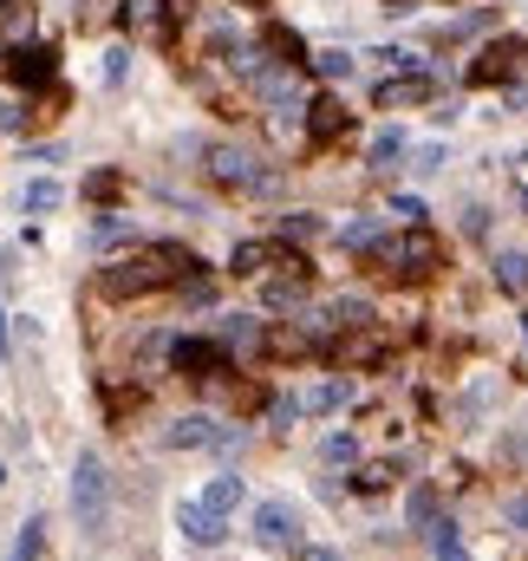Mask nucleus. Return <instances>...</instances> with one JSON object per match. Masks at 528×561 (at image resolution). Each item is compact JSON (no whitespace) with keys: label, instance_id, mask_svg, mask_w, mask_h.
<instances>
[{"label":"nucleus","instance_id":"f257e3e1","mask_svg":"<svg viewBox=\"0 0 528 561\" xmlns=\"http://www.w3.org/2000/svg\"><path fill=\"white\" fill-rule=\"evenodd\" d=\"M183 275H196V255L176 242H144L137 255H118L112 268H99V294L112 300H144L157 287H176Z\"/></svg>","mask_w":528,"mask_h":561},{"label":"nucleus","instance_id":"f03ea898","mask_svg":"<svg viewBox=\"0 0 528 561\" xmlns=\"http://www.w3.org/2000/svg\"><path fill=\"white\" fill-rule=\"evenodd\" d=\"M72 516L85 536H112V477H105V457L99 450H79V470H72Z\"/></svg>","mask_w":528,"mask_h":561},{"label":"nucleus","instance_id":"7ed1b4c3","mask_svg":"<svg viewBox=\"0 0 528 561\" xmlns=\"http://www.w3.org/2000/svg\"><path fill=\"white\" fill-rule=\"evenodd\" d=\"M203 157H209L203 170H209L222 190H274V183H280V176H274L267 163H255L242 144H203Z\"/></svg>","mask_w":528,"mask_h":561},{"label":"nucleus","instance_id":"20e7f679","mask_svg":"<svg viewBox=\"0 0 528 561\" xmlns=\"http://www.w3.org/2000/svg\"><path fill=\"white\" fill-rule=\"evenodd\" d=\"M392 275H404V280H417V275H431L437 268V236L417 222V229H398V236H386L379 249H372Z\"/></svg>","mask_w":528,"mask_h":561},{"label":"nucleus","instance_id":"39448f33","mask_svg":"<svg viewBox=\"0 0 528 561\" xmlns=\"http://www.w3.org/2000/svg\"><path fill=\"white\" fill-rule=\"evenodd\" d=\"M53 72H59V53L53 46H39V39H13L7 46V79L13 85L39 92V85H53Z\"/></svg>","mask_w":528,"mask_h":561},{"label":"nucleus","instance_id":"423d86ee","mask_svg":"<svg viewBox=\"0 0 528 561\" xmlns=\"http://www.w3.org/2000/svg\"><path fill=\"white\" fill-rule=\"evenodd\" d=\"M255 542H262V549H300V516H294L280 496L255 503Z\"/></svg>","mask_w":528,"mask_h":561},{"label":"nucleus","instance_id":"0eeeda50","mask_svg":"<svg viewBox=\"0 0 528 561\" xmlns=\"http://www.w3.org/2000/svg\"><path fill=\"white\" fill-rule=\"evenodd\" d=\"M222 359H229V346H222V340H176V346H170V366H176V373H190V379H216V373H222Z\"/></svg>","mask_w":528,"mask_h":561},{"label":"nucleus","instance_id":"6e6552de","mask_svg":"<svg viewBox=\"0 0 528 561\" xmlns=\"http://www.w3.org/2000/svg\"><path fill=\"white\" fill-rule=\"evenodd\" d=\"M176 529H183L196 549H216V542L229 536V516H222V510H209V503H176Z\"/></svg>","mask_w":528,"mask_h":561},{"label":"nucleus","instance_id":"1a4fd4ad","mask_svg":"<svg viewBox=\"0 0 528 561\" xmlns=\"http://www.w3.org/2000/svg\"><path fill=\"white\" fill-rule=\"evenodd\" d=\"M437 99V79L431 72H392L386 85H379V105L386 112H404V105H431Z\"/></svg>","mask_w":528,"mask_h":561},{"label":"nucleus","instance_id":"9d476101","mask_svg":"<svg viewBox=\"0 0 528 561\" xmlns=\"http://www.w3.org/2000/svg\"><path fill=\"white\" fill-rule=\"evenodd\" d=\"M346 131H353V112H346L333 92L307 105V144H333V138H346Z\"/></svg>","mask_w":528,"mask_h":561},{"label":"nucleus","instance_id":"9b49d317","mask_svg":"<svg viewBox=\"0 0 528 561\" xmlns=\"http://www.w3.org/2000/svg\"><path fill=\"white\" fill-rule=\"evenodd\" d=\"M222 431H229V424H216L209 412H190V419H176L163 431V444H170V450H216Z\"/></svg>","mask_w":528,"mask_h":561},{"label":"nucleus","instance_id":"f8f14e48","mask_svg":"<svg viewBox=\"0 0 528 561\" xmlns=\"http://www.w3.org/2000/svg\"><path fill=\"white\" fill-rule=\"evenodd\" d=\"M516 59H528V46L503 39V46H490V53L470 66V79H477V85H496V79H509V72H516Z\"/></svg>","mask_w":528,"mask_h":561},{"label":"nucleus","instance_id":"ddd939ff","mask_svg":"<svg viewBox=\"0 0 528 561\" xmlns=\"http://www.w3.org/2000/svg\"><path fill=\"white\" fill-rule=\"evenodd\" d=\"M300 300H307V275H287V280H267V287H262L267 313H294Z\"/></svg>","mask_w":528,"mask_h":561},{"label":"nucleus","instance_id":"4468645a","mask_svg":"<svg viewBox=\"0 0 528 561\" xmlns=\"http://www.w3.org/2000/svg\"><path fill=\"white\" fill-rule=\"evenodd\" d=\"M398 157H411V138H404V131H379V138H372V150H366V163H372V170H379V176H386V170H392Z\"/></svg>","mask_w":528,"mask_h":561},{"label":"nucleus","instance_id":"2eb2a0df","mask_svg":"<svg viewBox=\"0 0 528 561\" xmlns=\"http://www.w3.org/2000/svg\"><path fill=\"white\" fill-rule=\"evenodd\" d=\"M216 340H222L229 353H255V346H262V327H255V320H242V313H229V320L216 327Z\"/></svg>","mask_w":528,"mask_h":561},{"label":"nucleus","instance_id":"dca6fc26","mask_svg":"<svg viewBox=\"0 0 528 561\" xmlns=\"http://www.w3.org/2000/svg\"><path fill=\"white\" fill-rule=\"evenodd\" d=\"M496 287H503V294H528V255L523 249H503V255H496Z\"/></svg>","mask_w":528,"mask_h":561},{"label":"nucleus","instance_id":"f3484780","mask_svg":"<svg viewBox=\"0 0 528 561\" xmlns=\"http://www.w3.org/2000/svg\"><path fill=\"white\" fill-rule=\"evenodd\" d=\"M66 203V190L53 183V176H33L26 190H20V209H33V216H46V209H59Z\"/></svg>","mask_w":528,"mask_h":561},{"label":"nucleus","instance_id":"a211bd4d","mask_svg":"<svg viewBox=\"0 0 528 561\" xmlns=\"http://www.w3.org/2000/svg\"><path fill=\"white\" fill-rule=\"evenodd\" d=\"M346 399H353V379H320V386H313L300 405H307V412H340Z\"/></svg>","mask_w":528,"mask_h":561},{"label":"nucleus","instance_id":"6ab92c4d","mask_svg":"<svg viewBox=\"0 0 528 561\" xmlns=\"http://www.w3.org/2000/svg\"><path fill=\"white\" fill-rule=\"evenodd\" d=\"M333 236H340V242H346V249H379V242H386V236H379V222H372V216H346V222H340V229H333Z\"/></svg>","mask_w":528,"mask_h":561},{"label":"nucleus","instance_id":"aec40b11","mask_svg":"<svg viewBox=\"0 0 528 561\" xmlns=\"http://www.w3.org/2000/svg\"><path fill=\"white\" fill-rule=\"evenodd\" d=\"M131 216H118V209H105L99 222H92V249H112V242H131Z\"/></svg>","mask_w":528,"mask_h":561},{"label":"nucleus","instance_id":"412c9836","mask_svg":"<svg viewBox=\"0 0 528 561\" xmlns=\"http://www.w3.org/2000/svg\"><path fill=\"white\" fill-rule=\"evenodd\" d=\"M262 46H267V53H280V66H300V59H307V46H300V33H294V26H267Z\"/></svg>","mask_w":528,"mask_h":561},{"label":"nucleus","instance_id":"4be33fe9","mask_svg":"<svg viewBox=\"0 0 528 561\" xmlns=\"http://www.w3.org/2000/svg\"><path fill=\"white\" fill-rule=\"evenodd\" d=\"M431 549H437V561H470V549H463V529H457V523H431Z\"/></svg>","mask_w":528,"mask_h":561},{"label":"nucleus","instance_id":"5701e85b","mask_svg":"<svg viewBox=\"0 0 528 561\" xmlns=\"http://www.w3.org/2000/svg\"><path fill=\"white\" fill-rule=\"evenodd\" d=\"M320 457L346 470V463H359V437H353V431H326V437H320Z\"/></svg>","mask_w":528,"mask_h":561},{"label":"nucleus","instance_id":"b1692460","mask_svg":"<svg viewBox=\"0 0 528 561\" xmlns=\"http://www.w3.org/2000/svg\"><path fill=\"white\" fill-rule=\"evenodd\" d=\"M242 496H249V483H242V477H216V483L203 490V503H209V510H222V516H229Z\"/></svg>","mask_w":528,"mask_h":561},{"label":"nucleus","instance_id":"393cba45","mask_svg":"<svg viewBox=\"0 0 528 561\" xmlns=\"http://www.w3.org/2000/svg\"><path fill=\"white\" fill-rule=\"evenodd\" d=\"M157 13H163V0H118V20H125L131 33H150Z\"/></svg>","mask_w":528,"mask_h":561},{"label":"nucleus","instance_id":"a878e982","mask_svg":"<svg viewBox=\"0 0 528 561\" xmlns=\"http://www.w3.org/2000/svg\"><path fill=\"white\" fill-rule=\"evenodd\" d=\"M353 66H359V59H353L346 46H326V53H313V72H320V79H353Z\"/></svg>","mask_w":528,"mask_h":561},{"label":"nucleus","instance_id":"bb28decb","mask_svg":"<svg viewBox=\"0 0 528 561\" xmlns=\"http://www.w3.org/2000/svg\"><path fill=\"white\" fill-rule=\"evenodd\" d=\"M392 483H398V463H359V477H353V490H366V496H379Z\"/></svg>","mask_w":528,"mask_h":561},{"label":"nucleus","instance_id":"cd10ccee","mask_svg":"<svg viewBox=\"0 0 528 561\" xmlns=\"http://www.w3.org/2000/svg\"><path fill=\"white\" fill-rule=\"evenodd\" d=\"M39 556H46V523L26 516V529H20V542H13V561H39Z\"/></svg>","mask_w":528,"mask_h":561},{"label":"nucleus","instance_id":"c85d7f7f","mask_svg":"<svg viewBox=\"0 0 528 561\" xmlns=\"http://www.w3.org/2000/svg\"><path fill=\"white\" fill-rule=\"evenodd\" d=\"M313 236H320V216H280V242L300 249V242H313Z\"/></svg>","mask_w":528,"mask_h":561},{"label":"nucleus","instance_id":"c756f323","mask_svg":"<svg viewBox=\"0 0 528 561\" xmlns=\"http://www.w3.org/2000/svg\"><path fill=\"white\" fill-rule=\"evenodd\" d=\"M444 163H450V157H444V144H417V150H411V170H417V176H437Z\"/></svg>","mask_w":528,"mask_h":561},{"label":"nucleus","instance_id":"7c9ffc66","mask_svg":"<svg viewBox=\"0 0 528 561\" xmlns=\"http://www.w3.org/2000/svg\"><path fill=\"white\" fill-rule=\"evenodd\" d=\"M404 516H411L417 529H431V523H437V496H431V490H411V503H404Z\"/></svg>","mask_w":528,"mask_h":561},{"label":"nucleus","instance_id":"2f4dec72","mask_svg":"<svg viewBox=\"0 0 528 561\" xmlns=\"http://www.w3.org/2000/svg\"><path fill=\"white\" fill-rule=\"evenodd\" d=\"M392 216L404 229H417V222H424V203H417V196H392Z\"/></svg>","mask_w":528,"mask_h":561},{"label":"nucleus","instance_id":"473e14b6","mask_svg":"<svg viewBox=\"0 0 528 561\" xmlns=\"http://www.w3.org/2000/svg\"><path fill=\"white\" fill-rule=\"evenodd\" d=\"M112 190H118V170H99V176H85V196H99V203H105Z\"/></svg>","mask_w":528,"mask_h":561},{"label":"nucleus","instance_id":"72a5a7b5","mask_svg":"<svg viewBox=\"0 0 528 561\" xmlns=\"http://www.w3.org/2000/svg\"><path fill=\"white\" fill-rule=\"evenodd\" d=\"M125 59H131V53H125V46H112V53H105V79H125Z\"/></svg>","mask_w":528,"mask_h":561},{"label":"nucleus","instance_id":"f704fd0d","mask_svg":"<svg viewBox=\"0 0 528 561\" xmlns=\"http://www.w3.org/2000/svg\"><path fill=\"white\" fill-rule=\"evenodd\" d=\"M20 125H26V112L20 105H0V131H20Z\"/></svg>","mask_w":528,"mask_h":561},{"label":"nucleus","instance_id":"c9c22d12","mask_svg":"<svg viewBox=\"0 0 528 561\" xmlns=\"http://www.w3.org/2000/svg\"><path fill=\"white\" fill-rule=\"evenodd\" d=\"M509 523H516V536H528V496H516V503H509Z\"/></svg>","mask_w":528,"mask_h":561},{"label":"nucleus","instance_id":"e433bc0d","mask_svg":"<svg viewBox=\"0 0 528 561\" xmlns=\"http://www.w3.org/2000/svg\"><path fill=\"white\" fill-rule=\"evenodd\" d=\"M300 561H340V549H300Z\"/></svg>","mask_w":528,"mask_h":561},{"label":"nucleus","instance_id":"4c0bfd02","mask_svg":"<svg viewBox=\"0 0 528 561\" xmlns=\"http://www.w3.org/2000/svg\"><path fill=\"white\" fill-rule=\"evenodd\" d=\"M0 359H7V313H0Z\"/></svg>","mask_w":528,"mask_h":561},{"label":"nucleus","instance_id":"58836bf2","mask_svg":"<svg viewBox=\"0 0 528 561\" xmlns=\"http://www.w3.org/2000/svg\"><path fill=\"white\" fill-rule=\"evenodd\" d=\"M242 7H267V0H242Z\"/></svg>","mask_w":528,"mask_h":561},{"label":"nucleus","instance_id":"ea45409f","mask_svg":"<svg viewBox=\"0 0 528 561\" xmlns=\"http://www.w3.org/2000/svg\"><path fill=\"white\" fill-rule=\"evenodd\" d=\"M523 176H528V150H523Z\"/></svg>","mask_w":528,"mask_h":561},{"label":"nucleus","instance_id":"a19ab883","mask_svg":"<svg viewBox=\"0 0 528 561\" xmlns=\"http://www.w3.org/2000/svg\"><path fill=\"white\" fill-rule=\"evenodd\" d=\"M0 483H7V470H0Z\"/></svg>","mask_w":528,"mask_h":561}]
</instances>
